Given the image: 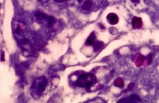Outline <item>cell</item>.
<instances>
[{"label":"cell","instance_id":"9","mask_svg":"<svg viewBox=\"0 0 159 103\" xmlns=\"http://www.w3.org/2000/svg\"><path fill=\"white\" fill-rule=\"evenodd\" d=\"M104 45V43L100 41H97L95 42L94 44V51L95 52H97L98 51L100 48L102 47Z\"/></svg>","mask_w":159,"mask_h":103},{"label":"cell","instance_id":"2","mask_svg":"<svg viewBox=\"0 0 159 103\" xmlns=\"http://www.w3.org/2000/svg\"><path fill=\"white\" fill-rule=\"evenodd\" d=\"M47 83L46 79L44 77H41L36 80V83H33L32 87L35 90H36V94L40 95L45 90Z\"/></svg>","mask_w":159,"mask_h":103},{"label":"cell","instance_id":"7","mask_svg":"<svg viewBox=\"0 0 159 103\" xmlns=\"http://www.w3.org/2000/svg\"><path fill=\"white\" fill-rule=\"evenodd\" d=\"M93 2L91 0H88L84 3L82 6V9L85 10H89L92 7Z\"/></svg>","mask_w":159,"mask_h":103},{"label":"cell","instance_id":"5","mask_svg":"<svg viewBox=\"0 0 159 103\" xmlns=\"http://www.w3.org/2000/svg\"><path fill=\"white\" fill-rule=\"evenodd\" d=\"M143 22L140 17H134L132 19V25L134 28L139 29L142 28Z\"/></svg>","mask_w":159,"mask_h":103},{"label":"cell","instance_id":"1","mask_svg":"<svg viewBox=\"0 0 159 103\" xmlns=\"http://www.w3.org/2000/svg\"><path fill=\"white\" fill-rule=\"evenodd\" d=\"M96 82L97 78L95 75L92 73H84L80 75L76 82V84L77 86L88 89L92 87Z\"/></svg>","mask_w":159,"mask_h":103},{"label":"cell","instance_id":"4","mask_svg":"<svg viewBox=\"0 0 159 103\" xmlns=\"http://www.w3.org/2000/svg\"><path fill=\"white\" fill-rule=\"evenodd\" d=\"M107 20L111 25H116L119 21L118 16L114 13H110L107 16Z\"/></svg>","mask_w":159,"mask_h":103},{"label":"cell","instance_id":"11","mask_svg":"<svg viewBox=\"0 0 159 103\" xmlns=\"http://www.w3.org/2000/svg\"><path fill=\"white\" fill-rule=\"evenodd\" d=\"M55 1H57V2H59V3H62V2L66 1H67V0H55Z\"/></svg>","mask_w":159,"mask_h":103},{"label":"cell","instance_id":"6","mask_svg":"<svg viewBox=\"0 0 159 103\" xmlns=\"http://www.w3.org/2000/svg\"><path fill=\"white\" fill-rule=\"evenodd\" d=\"M96 37L95 33L92 32L91 33V35L89 36L88 38L87 39L86 44L87 45H94L95 44V41Z\"/></svg>","mask_w":159,"mask_h":103},{"label":"cell","instance_id":"3","mask_svg":"<svg viewBox=\"0 0 159 103\" xmlns=\"http://www.w3.org/2000/svg\"><path fill=\"white\" fill-rule=\"evenodd\" d=\"M151 60L152 57L150 55L146 57L140 53L136 54L133 58L134 63L137 67L141 66L144 64L145 63V62H146L147 64H149L151 63Z\"/></svg>","mask_w":159,"mask_h":103},{"label":"cell","instance_id":"10","mask_svg":"<svg viewBox=\"0 0 159 103\" xmlns=\"http://www.w3.org/2000/svg\"><path fill=\"white\" fill-rule=\"evenodd\" d=\"M133 87V83H130V84L129 85V86H128V89H129V90H131V89H132Z\"/></svg>","mask_w":159,"mask_h":103},{"label":"cell","instance_id":"8","mask_svg":"<svg viewBox=\"0 0 159 103\" xmlns=\"http://www.w3.org/2000/svg\"><path fill=\"white\" fill-rule=\"evenodd\" d=\"M114 84L115 86H117V87H118L119 88H122L124 85V83L123 79L121 78H118L115 79V81L114 82Z\"/></svg>","mask_w":159,"mask_h":103}]
</instances>
